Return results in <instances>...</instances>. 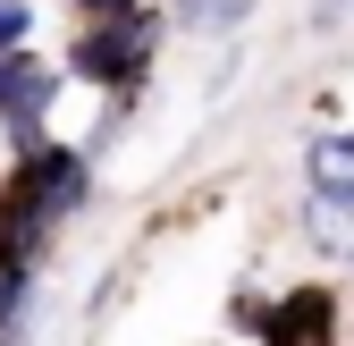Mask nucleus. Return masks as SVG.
Masks as SVG:
<instances>
[{"label":"nucleus","mask_w":354,"mask_h":346,"mask_svg":"<svg viewBox=\"0 0 354 346\" xmlns=\"http://www.w3.org/2000/svg\"><path fill=\"white\" fill-rule=\"evenodd\" d=\"M26 0H0V60H9V51H26Z\"/></svg>","instance_id":"8"},{"label":"nucleus","mask_w":354,"mask_h":346,"mask_svg":"<svg viewBox=\"0 0 354 346\" xmlns=\"http://www.w3.org/2000/svg\"><path fill=\"white\" fill-rule=\"evenodd\" d=\"M84 186H93L84 152L34 136V144L17 152V169H9V186H0V262H26V271H34V253L51 245V228L84 203Z\"/></svg>","instance_id":"1"},{"label":"nucleus","mask_w":354,"mask_h":346,"mask_svg":"<svg viewBox=\"0 0 354 346\" xmlns=\"http://www.w3.org/2000/svg\"><path fill=\"white\" fill-rule=\"evenodd\" d=\"M51 102H59V84H51V68H42V60H26V51L0 60V118H9L26 144H34V127H42V110H51Z\"/></svg>","instance_id":"4"},{"label":"nucleus","mask_w":354,"mask_h":346,"mask_svg":"<svg viewBox=\"0 0 354 346\" xmlns=\"http://www.w3.org/2000/svg\"><path fill=\"white\" fill-rule=\"evenodd\" d=\"M68 68H76L84 84H136V76L152 68V9H144V17H136V9L93 17V26L68 42Z\"/></svg>","instance_id":"2"},{"label":"nucleus","mask_w":354,"mask_h":346,"mask_svg":"<svg viewBox=\"0 0 354 346\" xmlns=\"http://www.w3.org/2000/svg\"><path fill=\"white\" fill-rule=\"evenodd\" d=\"M253 17V0H177V26L186 34H236Z\"/></svg>","instance_id":"6"},{"label":"nucleus","mask_w":354,"mask_h":346,"mask_svg":"<svg viewBox=\"0 0 354 346\" xmlns=\"http://www.w3.org/2000/svg\"><path fill=\"white\" fill-rule=\"evenodd\" d=\"M346 9H354V0H313V26H321V34H329V26H337V17H346Z\"/></svg>","instance_id":"9"},{"label":"nucleus","mask_w":354,"mask_h":346,"mask_svg":"<svg viewBox=\"0 0 354 346\" xmlns=\"http://www.w3.org/2000/svg\"><path fill=\"white\" fill-rule=\"evenodd\" d=\"M34 313V271L26 262H0V338H17Z\"/></svg>","instance_id":"7"},{"label":"nucleus","mask_w":354,"mask_h":346,"mask_svg":"<svg viewBox=\"0 0 354 346\" xmlns=\"http://www.w3.org/2000/svg\"><path fill=\"white\" fill-rule=\"evenodd\" d=\"M313 186L329 211H354V136H321L313 144Z\"/></svg>","instance_id":"5"},{"label":"nucleus","mask_w":354,"mask_h":346,"mask_svg":"<svg viewBox=\"0 0 354 346\" xmlns=\"http://www.w3.org/2000/svg\"><path fill=\"white\" fill-rule=\"evenodd\" d=\"M346 338V304L337 287L304 279V287H279L270 313H261V346H337Z\"/></svg>","instance_id":"3"},{"label":"nucleus","mask_w":354,"mask_h":346,"mask_svg":"<svg viewBox=\"0 0 354 346\" xmlns=\"http://www.w3.org/2000/svg\"><path fill=\"white\" fill-rule=\"evenodd\" d=\"M118 9H136V0H76V17H118Z\"/></svg>","instance_id":"10"}]
</instances>
